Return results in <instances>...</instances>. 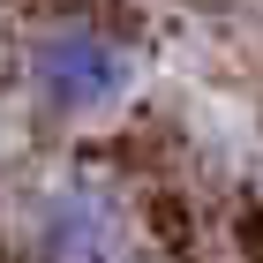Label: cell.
Returning <instances> with one entry per match:
<instances>
[{"mask_svg": "<svg viewBox=\"0 0 263 263\" xmlns=\"http://www.w3.org/2000/svg\"><path fill=\"white\" fill-rule=\"evenodd\" d=\"M45 263H136V241L98 188H68L45 211Z\"/></svg>", "mask_w": 263, "mask_h": 263, "instance_id": "2", "label": "cell"}, {"mask_svg": "<svg viewBox=\"0 0 263 263\" xmlns=\"http://www.w3.org/2000/svg\"><path fill=\"white\" fill-rule=\"evenodd\" d=\"M30 83H38V98L53 113H98V105H113L136 83V53L121 38L90 30V23H61L30 53Z\"/></svg>", "mask_w": 263, "mask_h": 263, "instance_id": "1", "label": "cell"}]
</instances>
